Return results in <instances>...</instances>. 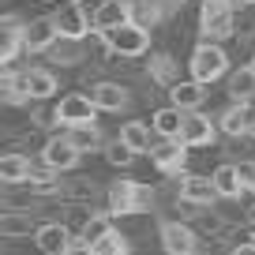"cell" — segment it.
I'll list each match as a JSON object with an SVG mask.
<instances>
[{"mask_svg":"<svg viewBox=\"0 0 255 255\" xmlns=\"http://www.w3.org/2000/svg\"><path fill=\"white\" fill-rule=\"evenodd\" d=\"M237 173H240V184H244V191H255V161H237Z\"/></svg>","mask_w":255,"mask_h":255,"instance_id":"1f68e13d","label":"cell"},{"mask_svg":"<svg viewBox=\"0 0 255 255\" xmlns=\"http://www.w3.org/2000/svg\"><path fill=\"white\" fill-rule=\"evenodd\" d=\"M135 158H139V154L131 150V146H128V143H124L120 135L113 139V143H105V161H109L113 169H128V165H131Z\"/></svg>","mask_w":255,"mask_h":255,"instance_id":"f546056e","label":"cell"},{"mask_svg":"<svg viewBox=\"0 0 255 255\" xmlns=\"http://www.w3.org/2000/svg\"><path fill=\"white\" fill-rule=\"evenodd\" d=\"M150 207H154L150 184L113 180V188H109V214L113 218H131V214H143V210H150Z\"/></svg>","mask_w":255,"mask_h":255,"instance_id":"6da1fadb","label":"cell"},{"mask_svg":"<svg viewBox=\"0 0 255 255\" xmlns=\"http://www.w3.org/2000/svg\"><path fill=\"white\" fill-rule=\"evenodd\" d=\"M30 233H38V225H34V218L26 210H4L0 214V237L4 240H23Z\"/></svg>","mask_w":255,"mask_h":255,"instance_id":"ffe728a7","label":"cell"},{"mask_svg":"<svg viewBox=\"0 0 255 255\" xmlns=\"http://www.w3.org/2000/svg\"><path fill=\"white\" fill-rule=\"evenodd\" d=\"M0 98H4L8 105H26V102H30L23 75H15L11 68H4V75H0Z\"/></svg>","mask_w":255,"mask_h":255,"instance_id":"484cf974","label":"cell"},{"mask_svg":"<svg viewBox=\"0 0 255 255\" xmlns=\"http://www.w3.org/2000/svg\"><path fill=\"white\" fill-rule=\"evenodd\" d=\"M56 38H60L56 15H38L26 23V53H49Z\"/></svg>","mask_w":255,"mask_h":255,"instance_id":"7c38bea8","label":"cell"},{"mask_svg":"<svg viewBox=\"0 0 255 255\" xmlns=\"http://www.w3.org/2000/svg\"><path fill=\"white\" fill-rule=\"evenodd\" d=\"M83 158V150L68 139V131L64 135H53L45 146H41V161H45L49 169H56V173H68V169H75Z\"/></svg>","mask_w":255,"mask_h":255,"instance_id":"ba28073f","label":"cell"},{"mask_svg":"<svg viewBox=\"0 0 255 255\" xmlns=\"http://www.w3.org/2000/svg\"><path fill=\"white\" fill-rule=\"evenodd\" d=\"M150 79H154V83H165V87L180 83V79H176V60H173L169 53H158V56H150Z\"/></svg>","mask_w":255,"mask_h":255,"instance_id":"f1b7e54d","label":"cell"},{"mask_svg":"<svg viewBox=\"0 0 255 255\" xmlns=\"http://www.w3.org/2000/svg\"><path fill=\"white\" fill-rule=\"evenodd\" d=\"M188 150H191V146L184 143V139H161V143L150 146V161L158 165V173L180 176L184 165H188Z\"/></svg>","mask_w":255,"mask_h":255,"instance_id":"8992f818","label":"cell"},{"mask_svg":"<svg viewBox=\"0 0 255 255\" xmlns=\"http://www.w3.org/2000/svg\"><path fill=\"white\" fill-rule=\"evenodd\" d=\"M72 240H75V233H72V225H64V222H45L34 233V244H38L41 255H64Z\"/></svg>","mask_w":255,"mask_h":255,"instance_id":"8fae6325","label":"cell"},{"mask_svg":"<svg viewBox=\"0 0 255 255\" xmlns=\"http://www.w3.org/2000/svg\"><path fill=\"white\" fill-rule=\"evenodd\" d=\"M180 199L195 203V207H214V199H222L214 188V176H199V173H180Z\"/></svg>","mask_w":255,"mask_h":255,"instance_id":"30bf717a","label":"cell"},{"mask_svg":"<svg viewBox=\"0 0 255 255\" xmlns=\"http://www.w3.org/2000/svg\"><path fill=\"white\" fill-rule=\"evenodd\" d=\"M98 105L90 94H64L53 109V124L60 128H75V124H98Z\"/></svg>","mask_w":255,"mask_h":255,"instance_id":"5b68a950","label":"cell"},{"mask_svg":"<svg viewBox=\"0 0 255 255\" xmlns=\"http://www.w3.org/2000/svg\"><path fill=\"white\" fill-rule=\"evenodd\" d=\"M252 139H255V124H252Z\"/></svg>","mask_w":255,"mask_h":255,"instance_id":"d590c367","label":"cell"},{"mask_svg":"<svg viewBox=\"0 0 255 255\" xmlns=\"http://www.w3.org/2000/svg\"><path fill=\"white\" fill-rule=\"evenodd\" d=\"M30 173H34V165H30V158H26V154L11 150V154H4V158H0V180L8 184V188L26 184V180H30Z\"/></svg>","mask_w":255,"mask_h":255,"instance_id":"ac0fdd59","label":"cell"},{"mask_svg":"<svg viewBox=\"0 0 255 255\" xmlns=\"http://www.w3.org/2000/svg\"><path fill=\"white\" fill-rule=\"evenodd\" d=\"M184 117H188V113L176 109V105L169 102L165 109H158V113L150 117V124H154V131H158L161 139H180V135H184Z\"/></svg>","mask_w":255,"mask_h":255,"instance_id":"d6986e66","label":"cell"},{"mask_svg":"<svg viewBox=\"0 0 255 255\" xmlns=\"http://www.w3.org/2000/svg\"><path fill=\"white\" fill-rule=\"evenodd\" d=\"M72 4H83V0H72Z\"/></svg>","mask_w":255,"mask_h":255,"instance_id":"74e56055","label":"cell"},{"mask_svg":"<svg viewBox=\"0 0 255 255\" xmlns=\"http://www.w3.org/2000/svg\"><path fill=\"white\" fill-rule=\"evenodd\" d=\"M45 4H49V0H45Z\"/></svg>","mask_w":255,"mask_h":255,"instance_id":"ab89813d","label":"cell"},{"mask_svg":"<svg viewBox=\"0 0 255 255\" xmlns=\"http://www.w3.org/2000/svg\"><path fill=\"white\" fill-rule=\"evenodd\" d=\"M49 60L53 64H60V68H72V64H79L83 60V41L79 38H56L53 41V49H49Z\"/></svg>","mask_w":255,"mask_h":255,"instance_id":"cb8c5ba5","label":"cell"},{"mask_svg":"<svg viewBox=\"0 0 255 255\" xmlns=\"http://www.w3.org/2000/svg\"><path fill=\"white\" fill-rule=\"evenodd\" d=\"M150 131H154V124H146V120H124V124H120V139L135 154H150V146H154Z\"/></svg>","mask_w":255,"mask_h":255,"instance_id":"7402d4cb","label":"cell"},{"mask_svg":"<svg viewBox=\"0 0 255 255\" xmlns=\"http://www.w3.org/2000/svg\"><path fill=\"white\" fill-rule=\"evenodd\" d=\"M210 176H214V188H218V195H222V199H240V195H248L244 184H240V173H237V165H233V161L218 165Z\"/></svg>","mask_w":255,"mask_h":255,"instance_id":"603a6c76","label":"cell"},{"mask_svg":"<svg viewBox=\"0 0 255 255\" xmlns=\"http://www.w3.org/2000/svg\"><path fill=\"white\" fill-rule=\"evenodd\" d=\"M64 131H68V139H72L83 154L102 150V131H98V124H75V128H64Z\"/></svg>","mask_w":255,"mask_h":255,"instance_id":"4316f807","label":"cell"},{"mask_svg":"<svg viewBox=\"0 0 255 255\" xmlns=\"http://www.w3.org/2000/svg\"><path fill=\"white\" fill-rule=\"evenodd\" d=\"M252 124H255V105L252 102H233L229 109L218 117V128H222L225 135H252Z\"/></svg>","mask_w":255,"mask_h":255,"instance_id":"4fadbf2b","label":"cell"},{"mask_svg":"<svg viewBox=\"0 0 255 255\" xmlns=\"http://www.w3.org/2000/svg\"><path fill=\"white\" fill-rule=\"evenodd\" d=\"M252 64H255V56H252Z\"/></svg>","mask_w":255,"mask_h":255,"instance_id":"f35d334b","label":"cell"},{"mask_svg":"<svg viewBox=\"0 0 255 255\" xmlns=\"http://www.w3.org/2000/svg\"><path fill=\"white\" fill-rule=\"evenodd\" d=\"M23 83H26L30 102H45V98L56 94V75L49 72V68H30V72H23Z\"/></svg>","mask_w":255,"mask_h":255,"instance_id":"44dd1931","label":"cell"},{"mask_svg":"<svg viewBox=\"0 0 255 255\" xmlns=\"http://www.w3.org/2000/svg\"><path fill=\"white\" fill-rule=\"evenodd\" d=\"M158 237H161L165 255H195V252L203 248L199 237H195V229H191L188 222H161Z\"/></svg>","mask_w":255,"mask_h":255,"instance_id":"52a82bcc","label":"cell"},{"mask_svg":"<svg viewBox=\"0 0 255 255\" xmlns=\"http://www.w3.org/2000/svg\"><path fill=\"white\" fill-rule=\"evenodd\" d=\"M229 98L233 102H252L255 98V64L237 68V72L229 75Z\"/></svg>","mask_w":255,"mask_h":255,"instance_id":"d4e9b609","label":"cell"},{"mask_svg":"<svg viewBox=\"0 0 255 255\" xmlns=\"http://www.w3.org/2000/svg\"><path fill=\"white\" fill-rule=\"evenodd\" d=\"M248 222L255 225V191H248Z\"/></svg>","mask_w":255,"mask_h":255,"instance_id":"e575fe53","label":"cell"},{"mask_svg":"<svg viewBox=\"0 0 255 255\" xmlns=\"http://www.w3.org/2000/svg\"><path fill=\"white\" fill-rule=\"evenodd\" d=\"M90 98H94V105H98L102 113H120V109H128V102H131L128 87H120V83H109V79L94 83V87H90Z\"/></svg>","mask_w":255,"mask_h":255,"instance_id":"2e32d148","label":"cell"},{"mask_svg":"<svg viewBox=\"0 0 255 255\" xmlns=\"http://www.w3.org/2000/svg\"><path fill=\"white\" fill-rule=\"evenodd\" d=\"M109 233H113V214H90V218H87V225H83L75 237H83L90 248H94L98 240H105Z\"/></svg>","mask_w":255,"mask_h":255,"instance_id":"83f0119b","label":"cell"},{"mask_svg":"<svg viewBox=\"0 0 255 255\" xmlns=\"http://www.w3.org/2000/svg\"><path fill=\"white\" fill-rule=\"evenodd\" d=\"M229 0H203L199 8V34L203 41H225L237 34V15Z\"/></svg>","mask_w":255,"mask_h":255,"instance_id":"7a4b0ae2","label":"cell"},{"mask_svg":"<svg viewBox=\"0 0 255 255\" xmlns=\"http://www.w3.org/2000/svg\"><path fill=\"white\" fill-rule=\"evenodd\" d=\"M56 26H60L64 38H79V41L87 38L90 30H94V23H90V11L83 8V4H72V0H68V8L56 15Z\"/></svg>","mask_w":255,"mask_h":255,"instance_id":"9a60e30c","label":"cell"},{"mask_svg":"<svg viewBox=\"0 0 255 255\" xmlns=\"http://www.w3.org/2000/svg\"><path fill=\"white\" fill-rule=\"evenodd\" d=\"M128 19H135V4L131 0H102L94 11H90V23H94V30H117L120 23H128Z\"/></svg>","mask_w":255,"mask_h":255,"instance_id":"9c48e42d","label":"cell"},{"mask_svg":"<svg viewBox=\"0 0 255 255\" xmlns=\"http://www.w3.org/2000/svg\"><path fill=\"white\" fill-rule=\"evenodd\" d=\"M94 255H128V237L113 229L105 240H98V244H94Z\"/></svg>","mask_w":255,"mask_h":255,"instance_id":"4dcf8cb0","label":"cell"},{"mask_svg":"<svg viewBox=\"0 0 255 255\" xmlns=\"http://www.w3.org/2000/svg\"><path fill=\"white\" fill-rule=\"evenodd\" d=\"M64 255H94V248H90L83 237H75L72 244H68V252H64Z\"/></svg>","mask_w":255,"mask_h":255,"instance_id":"d6a6232c","label":"cell"},{"mask_svg":"<svg viewBox=\"0 0 255 255\" xmlns=\"http://www.w3.org/2000/svg\"><path fill=\"white\" fill-rule=\"evenodd\" d=\"M188 68H191V79L207 83V87L218 83L225 72H229V56H225L222 41H199L195 53H191V60H188Z\"/></svg>","mask_w":255,"mask_h":255,"instance_id":"3957f363","label":"cell"},{"mask_svg":"<svg viewBox=\"0 0 255 255\" xmlns=\"http://www.w3.org/2000/svg\"><path fill=\"white\" fill-rule=\"evenodd\" d=\"M105 38H109V45H113L117 56H143L146 49H150V26L139 23V19H128L117 30H105Z\"/></svg>","mask_w":255,"mask_h":255,"instance_id":"277c9868","label":"cell"},{"mask_svg":"<svg viewBox=\"0 0 255 255\" xmlns=\"http://www.w3.org/2000/svg\"><path fill=\"white\" fill-rule=\"evenodd\" d=\"M229 255H255V240H244V244H233Z\"/></svg>","mask_w":255,"mask_h":255,"instance_id":"836d02e7","label":"cell"},{"mask_svg":"<svg viewBox=\"0 0 255 255\" xmlns=\"http://www.w3.org/2000/svg\"><path fill=\"white\" fill-rule=\"evenodd\" d=\"M214 135H218V124L210 117H203L199 109L184 117V135L180 139L191 146V150H195V146H210V143H214Z\"/></svg>","mask_w":255,"mask_h":255,"instance_id":"5bb4252c","label":"cell"},{"mask_svg":"<svg viewBox=\"0 0 255 255\" xmlns=\"http://www.w3.org/2000/svg\"><path fill=\"white\" fill-rule=\"evenodd\" d=\"M244 4H255V0H244Z\"/></svg>","mask_w":255,"mask_h":255,"instance_id":"8d00e7d4","label":"cell"},{"mask_svg":"<svg viewBox=\"0 0 255 255\" xmlns=\"http://www.w3.org/2000/svg\"><path fill=\"white\" fill-rule=\"evenodd\" d=\"M169 102H173L176 109H184V113H195L203 102H207V83H199V79L173 83V87H169Z\"/></svg>","mask_w":255,"mask_h":255,"instance_id":"e0dca14e","label":"cell"}]
</instances>
